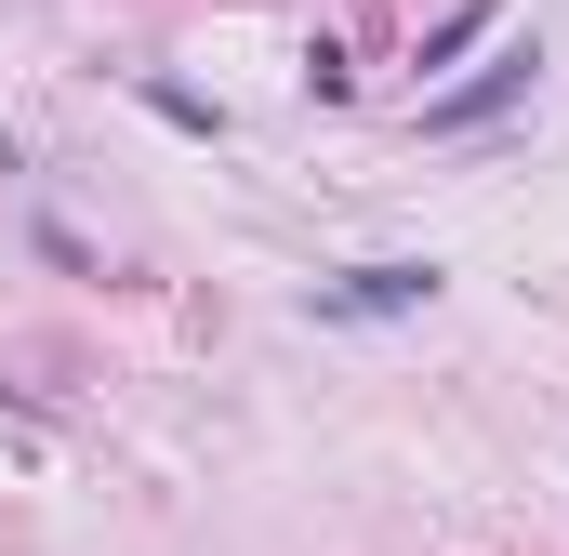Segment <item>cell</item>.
Returning <instances> with one entry per match:
<instances>
[{"label":"cell","instance_id":"6da1fadb","mask_svg":"<svg viewBox=\"0 0 569 556\" xmlns=\"http://www.w3.org/2000/svg\"><path fill=\"white\" fill-rule=\"evenodd\" d=\"M517 93H530V53H503V67H477L463 93H425V133H477V120H490V107H517Z\"/></svg>","mask_w":569,"mask_h":556},{"label":"cell","instance_id":"7a4b0ae2","mask_svg":"<svg viewBox=\"0 0 569 556\" xmlns=\"http://www.w3.org/2000/svg\"><path fill=\"white\" fill-rule=\"evenodd\" d=\"M425 291H437V266H358V278H331L318 305H331V318H398V305H425Z\"/></svg>","mask_w":569,"mask_h":556},{"label":"cell","instance_id":"3957f363","mask_svg":"<svg viewBox=\"0 0 569 556\" xmlns=\"http://www.w3.org/2000/svg\"><path fill=\"white\" fill-rule=\"evenodd\" d=\"M490 27H503V0H463V13L425 40V67H450V53H463V40H490Z\"/></svg>","mask_w":569,"mask_h":556}]
</instances>
